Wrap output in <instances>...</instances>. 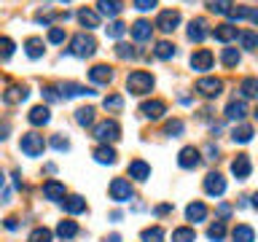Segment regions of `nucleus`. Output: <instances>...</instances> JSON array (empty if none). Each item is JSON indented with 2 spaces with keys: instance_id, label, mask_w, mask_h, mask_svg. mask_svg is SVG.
Returning <instances> with one entry per match:
<instances>
[{
  "instance_id": "f257e3e1",
  "label": "nucleus",
  "mask_w": 258,
  "mask_h": 242,
  "mask_svg": "<svg viewBox=\"0 0 258 242\" xmlns=\"http://www.w3.org/2000/svg\"><path fill=\"white\" fill-rule=\"evenodd\" d=\"M153 84H156V81H153V76H151V73H145V70H132L126 76V92L135 94V97L151 94Z\"/></svg>"
},
{
  "instance_id": "f03ea898",
  "label": "nucleus",
  "mask_w": 258,
  "mask_h": 242,
  "mask_svg": "<svg viewBox=\"0 0 258 242\" xmlns=\"http://www.w3.org/2000/svg\"><path fill=\"white\" fill-rule=\"evenodd\" d=\"M68 51L73 56H78V59H86V56H94L97 51V40L92 35H86V32H78V35L70 38V48Z\"/></svg>"
},
{
  "instance_id": "7ed1b4c3",
  "label": "nucleus",
  "mask_w": 258,
  "mask_h": 242,
  "mask_svg": "<svg viewBox=\"0 0 258 242\" xmlns=\"http://www.w3.org/2000/svg\"><path fill=\"white\" fill-rule=\"evenodd\" d=\"M19 151L24 153V156H30V159L43 156V151H46L43 135H38V132H24L22 140H19Z\"/></svg>"
},
{
  "instance_id": "20e7f679",
  "label": "nucleus",
  "mask_w": 258,
  "mask_h": 242,
  "mask_svg": "<svg viewBox=\"0 0 258 242\" xmlns=\"http://www.w3.org/2000/svg\"><path fill=\"white\" fill-rule=\"evenodd\" d=\"M94 137H97V140H100L102 145L116 143L118 137H121L118 121H116V118H105V121H100V124H94Z\"/></svg>"
},
{
  "instance_id": "39448f33",
  "label": "nucleus",
  "mask_w": 258,
  "mask_h": 242,
  "mask_svg": "<svg viewBox=\"0 0 258 242\" xmlns=\"http://www.w3.org/2000/svg\"><path fill=\"white\" fill-rule=\"evenodd\" d=\"M194 92H197L199 97L213 100V97H218V94L223 92V81L215 78V76H205V78H199L197 84H194Z\"/></svg>"
},
{
  "instance_id": "423d86ee",
  "label": "nucleus",
  "mask_w": 258,
  "mask_h": 242,
  "mask_svg": "<svg viewBox=\"0 0 258 242\" xmlns=\"http://www.w3.org/2000/svg\"><path fill=\"white\" fill-rule=\"evenodd\" d=\"M108 191H110V199H113V202H129V199L135 197L132 183H129L126 177H113Z\"/></svg>"
},
{
  "instance_id": "0eeeda50",
  "label": "nucleus",
  "mask_w": 258,
  "mask_h": 242,
  "mask_svg": "<svg viewBox=\"0 0 258 242\" xmlns=\"http://www.w3.org/2000/svg\"><path fill=\"white\" fill-rule=\"evenodd\" d=\"M177 24H180V11H177V8H167V11H161L156 16V24H153V27H159L161 32H175Z\"/></svg>"
},
{
  "instance_id": "6e6552de",
  "label": "nucleus",
  "mask_w": 258,
  "mask_h": 242,
  "mask_svg": "<svg viewBox=\"0 0 258 242\" xmlns=\"http://www.w3.org/2000/svg\"><path fill=\"white\" fill-rule=\"evenodd\" d=\"M59 94H62V100H70V97H89V94H97V92L92 86L76 84V81H64V84H59Z\"/></svg>"
},
{
  "instance_id": "1a4fd4ad",
  "label": "nucleus",
  "mask_w": 258,
  "mask_h": 242,
  "mask_svg": "<svg viewBox=\"0 0 258 242\" xmlns=\"http://www.w3.org/2000/svg\"><path fill=\"white\" fill-rule=\"evenodd\" d=\"M199 161H202L199 148H194V145H185V148L177 153V164H180L183 169H197Z\"/></svg>"
},
{
  "instance_id": "9d476101",
  "label": "nucleus",
  "mask_w": 258,
  "mask_h": 242,
  "mask_svg": "<svg viewBox=\"0 0 258 242\" xmlns=\"http://www.w3.org/2000/svg\"><path fill=\"white\" fill-rule=\"evenodd\" d=\"M205 191L210 194V197H223L226 194V177L221 172H210L205 177Z\"/></svg>"
},
{
  "instance_id": "9b49d317",
  "label": "nucleus",
  "mask_w": 258,
  "mask_h": 242,
  "mask_svg": "<svg viewBox=\"0 0 258 242\" xmlns=\"http://www.w3.org/2000/svg\"><path fill=\"white\" fill-rule=\"evenodd\" d=\"M231 172H234V177H237V180H247L250 172H253V164H250V156H247V153H239V156L231 161Z\"/></svg>"
},
{
  "instance_id": "f8f14e48",
  "label": "nucleus",
  "mask_w": 258,
  "mask_h": 242,
  "mask_svg": "<svg viewBox=\"0 0 258 242\" xmlns=\"http://www.w3.org/2000/svg\"><path fill=\"white\" fill-rule=\"evenodd\" d=\"M213 62H215V56H213V51H207V48H199V51H194L191 59H188L191 70H210V68H213Z\"/></svg>"
},
{
  "instance_id": "ddd939ff",
  "label": "nucleus",
  "mask_w": 258,
  "mask_h": 242,
  "mask_svg": "<svg viewBox=\"0 0 258 242\" xmlns=\"http://www.w3.org/2000/svg\"><path fill=\"white\" fill-rule=\"evenodd\" d=\"M207 35H210V30H207V19H205V16L191 19V24H188V40H194V43H202Z\"/></svg>"
},
{
  "instance_id": "4468645a",
  "label": "nucleus",
  "mask_w": 258,
  "mask_h": 242,
  "mask_svg": "<svg viewBox=\"0 0 258 242\" xmlns=\"http://www.w3.org/2000/svg\"><path fill=\"white\" fill-rule=\"evenodd\" d=\"M140 113H143L145 118H151V121H159L167 113V105L161 102V100H148V102L140 105Z\"/></svg>"
},
{
  "instance_id": "2eb2a0df",
  "label": "nucleus",
  "mask_w": 258,
  "mask_h": 242,
  "mask_svg": "<svg viewBox=\"0 0 258 242\" xmlns=\"http://www.w3.org/2000/svg\"><path fill=\"white\" fill-rule=\"evenodd\" d=\"M121 11H124V0H97V14L100 16L113 19V16H118Z\"/></svg>"
},
{
  "instance_id": "dca6fc26",
  "label": "nucleus",
  "mask_w": 258,
  "mask_h": 242,
  "mask_svg": "<svg viewBox=\"0 0 258 242\" xmlns=\"http://www.w3.org/2000/svg\"><path fill=\"white\" fill-rule=\"evenodd\" d=\"M210 35H213L218 43H231V40H237V27L234 24H218L215 30H210Z\"/></svg>"
},
{
  "instance_id": "f3484780",
  "label": "nucleus",
  "mask_w": 258,
  "mask_h": 242,
  "mask_svg": "<svg viewBox=\"0 0 258 242\" xmlns=\"http://www.w3.org/2000/svg\"><path fill=\"white\" fill-rule=\"evenodd\" d=\"M247 116V102L245 100H231L229 105H226V118L229 121H237V124H242V118Z\"/></svg>"
},
{
  "instance_id": "a211bd4d",
  "label": "nucleus",
  "mask_w": 258,
  "mask_h": 242,
  "mask_svg": "<svg viewBox=\"0 0 258 242\" xmlns=\"http://www.w3.org/2000/svg\"><path fill=\"white\" fill-rule=\"evenodd\" d=\"M76 19L81 22V27H86V30H94V27H100V14L94 11V8H78V14H76Z\"/></svg>"
},
{
  "instance_id": "6ab92c4d",
  "label": "nucleus",
  "mask_w": 258,
  "mask_h": 242,
  "mask_svg": "<svg viewBox=\"0 0 258 242\" xmlns=\"http://www.w3.org/2000/svg\"><path fill=\"white\" fill-rule=\"evenodd\" d=\"M129 32H132V38L137 40V43H145V40H151L153 35V27H151V22H145V19H137L132 27H129Z\"/></svg>"
},
{
  "instance_id": "aec40b11",
  "label": "nucleus",
  "mask_w": 258,
  "mask_h": 242,
  "mask_svg": "<svg viewBox=\"0 0 258 242\" xmlns=\"http://www.w3.org/2000/svg\"><path fill=\"white\" fill-rule=\"evenodd\" d=\"M30 124L32 127H46L48 121H51V110H48V105H35L30 113H27Z\"/></svg>"
},
{
  "instance_id": "412c9836",
  "label": "nucleus",
  "mask_w": 258,
  "mask_h": 242,
  "mask_svg": "<svg viewBox=\"0 0 258 242\" xmlns=\"http://www.w3.org/2000/svg\"><path fill=\"white\" fill-rule=\"evenodd\" d=\"M43 197L51 199V202H62L64 197H68L64 183H59V180H46V183H43Z\"/></svg>"
},
{
  "instance_id": "4be33fe9",
  "label": "nucleus",
  "mask_w": 258,
  "mask_h": 242,
  "mask_svg": "<svg viewBox=\"0 0 258 242\" xmlns=\"http://www.w3.org/2000/svg\"><path fill=\"white\" fill-rule=\"evenodd\" d=\"M27 86H19V84H16V86H8L6 89V92H3V102L6 105H19V102H24V100H27Z\"/></svg>"
},
{
  "instance_id": "5701e85b",
  "label": "nucleus",
  "mask_w": 258,
  "mask_h": 242,
  "mask_svg": "<svg viewBox=\"0 0 258 242\" xmlns=\"http://www.w3.org/2000/svg\"><path fill=\"white\" fill-rule=\"evenodd\" d=\"M126 172H129V177H132V180H148V177H151V167L148 164H145V161L143 159H135V161H129V169H126Z\"/></svg>"
},
{
  "instance_id": "b1692460",
  "label": "nucleus",
  "mask_w": 258,
  "mask_h": 242,
  "mask_svg": "<svg viewBox=\"0 0 258 242\" xmlns=\"http://www.w3.org/2000/svg\"><path fill=\"white\" fill-rule=\"evenodd\" d=\"M89 78H92V84H110L113 81V68L110 65H94V68L89 70Z\"/></svg>"
},
{
  "instance_id": "393cba45",
  "label": "nucleus",
  "mask_w": 258,
  "mask_h": 242,
  "mask_svg": "<svg viewBox=\"0 0 258 242\" xmlns=\"http://www.w3.org/2000/svg\"><path fill=\"white\" fill-rule=\"evenodd\" d=\"M62 205H64V213H68V215H81V213H86V199L78 197V194H73V197H64Z\"/></svg>"
},
{
  "instance_id": "a878e982",
  "label": "nucleus",
  "mask_w": 258,
  "mask_h": 242,
  "mask_svg": "<svg viewBox=\"0 0 258 242\" xmlns=\"http://www.w3.org/2000/svg\"><path fill=\"white\" fill-rule=\"evenodd\" d=\"M118 153L113 145H97L94 148V161H100V164H116Z\"/></svg>"
},
{
  "instance_id": "bb28decb",
  "label": "nucleus",
  "mask_w": 258,
  "mask_h": 242,
  "mask_svg": "<svg viewBox=\"0 0 258 242\" xmlns=\"http://www.w3.org/2000/svg\"><path fill=\"white\" fill-rule=\"evenodd\" d=\"M185 218L194 221V223L207 221V205H205V202H191V205L185 207Z\"/></svg>"
},
{
  "instance_id": "cd10ccee",
  "label": "nucleus",
  "mask_w": 258,
  "mask_h": 242,
  "mask_svg": "<svg viewBox=\"0 0 258 242\" xmlns=\"http://www.w3.org/2000/svg\"><path fill=\"white\" fill-rule=\"evenodd\" d=\"M43 51H46V48H43V38H35V35H32V38L24 40V54H27L30 59H40V56H43Z\"/></svg>"
},
{
  "instance_id": "c85d7f7f",
  "label": "nucleus",
  "mask_w": 258,
  "mask_h": 242,
  "mask_svg": "<svg viewBox=\"0 0 258 242\" xmlns=\"http://www.w3.org/2000/svg\"><path fill=\"white\" fill-rule=\"evenodd\" d=\"M239 94L247 97V100H258V78L255 76H247L239 81Z\"/></svg>"
},
{
  "instance_id": "c756f323",
  "label": "nucleus",
  "mask_w": 258,
  "mask_h": 242,
  "mask_svg": "<svg viewBox=\"0 0 258 242\" xmlns=\"http://www.w3.org/2000/svg\"><path fill=\"white\" fill-rule=\"evenodd\" d=\"M237 40H239V46L245 48V51H255L258 48V32H253V30H242L237 35Z\"/></svg>"
},
{
  "instance_id": "7c9ffc66",
  "label": "nucleus",
  "mask_w": 258,
  "mask_h": 242,
  "mask_svg": "<svg viewBox=\"0 0 258 242\" xmlns=\"http://www.w3.org/2000/svg\"><path fill=\"white\" fill-rule=\"evenodd\" d=\"M231 140L234 143H250L253 140V127L250 124H237L231 129Z\"/></svg>"
},
{
  "instance_id": "2f4dec72",
  "label": "nucleus",
  "mask_w": 258,
  "mask_h": 242,
  "mask_svg": "<svg viewBox=\"0 0 258 242\" xmlns=\"http://www.w3.org/2000/svg\"><path fill=\"white\" fill-rule=\"evenodd\" d=\"M231 239H234V242H255V231L250 229V226L239 223V226H234V231H231Z\"/></svg>"
},
{
  "instance_id": "473e14b6",
  "label": "nucleus",
  "mask_w": 258,
  "mask_h": 242,
  "mask_svg": "<svg viewBox=\"0 0 258 242\" xmlns=\"http://www.w3.org/2000/svg\"><path fill=\"white\" fill-rule=\"evenodd\" d=\"M76 124L78 127H92L94 124V108H76Z\"/></svg>"
},
{
  "instance_id": "72a5a7b5",
  "label": "nucleus",
  "mask_w": 258,
  "mask_h": 242,
  "mask_svg": "<svg viewBox=\"0 0 258 242\" xmlns=\"http://www.w3.org/2000/svg\"><path fill=\"white\" fill-rule=\"evenodd\" d=\"M153 54H156V59H172V56H175V46L172 43H169V40H159V43H156V48H153Z\"/></svg>"
},
{
  "instance_id": "f704fd0d",
  "label": "nucleus",
  "mask_w": 258,
  "mask_h": 242,
  "mask_svg": "<svg viewBox=\"0 0 258 242\" xmlns=\"http://www.w3.org/2000/svg\"><path fill=\"white\" fill-rule=\"evenodd\" d=\"M102 108L108 113H121V108H124V97L121 94H108L102 100Z\"/></svg>"
},
{
  "instance_id": "c9c22d12",
  "label": "nucleus",
  "mask_w": 258,
  "mask_h": 242,
  "mask_svg": "<svg viewBox=\"0 0 258 242\" xmlns=\"http://www.w3.org/2000/svg\"><path fill=\"white\" fill-rule=\"evenodd\" d=\"M56 234H59L62 239H73L78 234V223L76 221H59V226H56Z\"/></svg>"
},
{
  "instance_id": "e433bc0d",
  "label": "nucleus",
  "mask_w": 258,
  "mask_h": 242,
  "mask_svg": "<svg viewBox=\"0 0 258 242\" xmlns=\"http://www.w3.org/2000/svg\"><path fill=\"white\" fill-rule=\"evenodd\" d=\"M51 239H54V234H51V229H46V226H35L27 237V242H51Z\"/></svg>"
},
{
  "instance_id": "4c0bfd02",
  "label": "nucleus",
  "mask_w": 258,
  "mask_h": 242,
  "mask_svg": "<svg viewBox=\"0 0 258 242\" xmlns=\"http://www.w3.org/2000/svg\"><path fill=\"white\" fill-rule=\"evenodd\" d=\"M207 237L213 239V242H223V237H226V221L210 223V226H207Z\"/></svg>"
},
{
  "instance_id": "58836bf2",
  "label": "nucleus",
  "mask_w": 258,
  "mask_h": 242,
  "mask_svg": "<svg viewBox=\"0 0 258 242\" xmlns=\"http://www.w3.org/2000/svg\"><path fill=\"white\" fill-rule=\"evenodd\" d=\"M172 242H197V231L191 226H180L172 231Z\"/></svg>"
},
{
  "instance_id": "ea45409f",
  "label": "nucleus",
  "mask_w": 258,
  "mask_h": 242,
  "mask_svg": "<svg viewBox=\"0 0 258 242\" xmlns=\"http://www.w3.org/2000/svg\"><path fill=\"white\" fill-rule=\"evenodd\" d=\"M143 242H164V229L161 226H151V229H145L140 234Z\"/></svg>"
},
{
  "instance_id": "a19ab883",
  "label": "nucleus",
  "mask_w": 258,
  "mask_h": 242,
  "mask_svg": "<svg viewBox=\"0 0 258 242\" xmlns=\"http://www.w3.org/2000/svg\"><path fill=\"white\" fill-rule=\"evenodd\" d=\"M137 48L132 43H116V56L118 59H137Z\"/></svg>"
},
{
  "instance_id": "79ce46f5",
  "label": "nucleus",
  "mask_w": 258,
  "mask_h": 242,
  "mask_svg": "<svg viewBox=\"0 0 258 242\" xmlns=\"http://www.w3.org/2000/svg\"><path fill=\"white\" fill-rule=\"evenodd\" d=\"M239 59H242V56H239L237 48H223V51H221V62L226 65V68H237Z\"/></svg>"
},
{
  "instance_id": "37998d69",
  "label": "nucleus",
  "mask_w": 258,
  "mask_h": 242,
  "mask_svg": "<svg viewBox=\"0 0 258 242\" xmlns=\"http://www.w3.org/2000/svg\"><path fill=\"white\" fill-rule=\"evenodd\" d=\"M231 6H234V0H207V8L213 14H229Z\"/></svg>"
},
{
  "instance_id": "c03bdc74",
  "label": "nucleus",
  "mask_w": 258,
  "mask_h": 242,
  "mask_svg": "<svg viewBox=\"0 0 258 242\" xmlns=\"http://www.w3.org/2000/svg\"><path fill=\"white\" fill-rule=\"evenodd\" d=\"M11 54H14V40L6 38V35H0V62L11 59Z\"/></svg>"
},
{
  "instance_id": "a18cd8bd",
  "label": "nucleus",
  "mask_w": 258,
  "mask_h": 242,
  "mask_svg": "<svg viewBox=\"0 0 258 242\" xmlns=\"http://www.w3.org/2000/svg\"><path fill=\"white\" fill-rule=\"evenodd\" d=\"M229 19H231V22L250 19V8H247V6H231V8H229Z\"/></svg>"
},
{
  "instance_id": "49530a36",
  "label": "nucleus",
  "mask_w": 258,
  "mask_h": 242,
  "mask_svg": "<svg viewBox=\"0 0 258 242\" xmlns=\"http://www.w3.org/2000/svg\"><path fill=\"white\" fill-rule=\"evenodd\" d=\"M183 129H185L183 121H180V118H172V121H167L164 132H167L169 137H180V135H183Z\"/></svg>"
},
{
  "instance_id": "de8ad7c7",
  "label": "nucleus",
  "mask_w": 258,
  "mask_h": 242,
  "mask_svg": "<svg viewBox=\"0 0 258 242\" xmlns=\"http://www.w3.org/2000/svg\"><path fill=\"white\" fill-rule=\"evenodd\" d=\"M40 94H43V100H46V102H59V100H62V94H59V86H51V84L40 89Z\"/></svg>"
},
{
  "instance_id": "09e8293b",
  "label": "nucleus",
  "mask_w": 258,
  "mask_h": 242,
  "mask_svg": "<svg viewBox=\"0 0 258 242\" xmlns=\"http://www.w3.org/2000/svg\"><path fill=\"white\" fill-rule=\"evenodd\" d=\"M64 38H68L64 27H51V30H48V43L59 46V43H64Z\"/></svg>"
},
{
  "instance_id": "8fccbe9b",
  "label": "nucleus",
  "mask_w": 258,
  "mask_h": 242,
  "mask_svg": "<svg viewBox=\"0 0 258 242\" xmlns=\"http://www.w3.org/2000/svg\"><path fill=\"white\" fill-rule=\"evenodd\" d=\"M105 32H108V38H121L126 32V24L124 22H113V24H108L105 27Z\"/></svg>"
},
{
  "instance_id": "3c124183",
  "label": "nucleus",
  "mask_w": 258,
  "mask_h": 242,
  "mask_svg": "<svg viewBox=\"0 0 258 242\" xmlns=\"http://www.w3.org/2000/svg\"><path fill=\"white\" fill-rule=\"evenodd\" d=\"M51 148H56V151H70V140H68V137H62V135H54V137H51Z\"/></svg>"
},
{
  "instance_id": "603ef678",
  "label": "nucleus",
  "mask_w": 258,
  "mask_h": 242,
  "mask_svg": "<svg viewBox=\"0 0 258 242\" xmlns=\"http://www.w3.org/2000/svg\"><path fill=\"white\" fill-rule=\"evenodd\" d=\"M156 3H159V0H132V6L137 8V11H153Z\"/></svg>"
},
{
  "instance_id": "864d4df0",
  "label": "nucleus",
  "mask_w": 258,
  "mask_h": 242,
  "mask_svg": "<svg viewBox=\"0 0 258 242\" xmlns=\"http://www.w3.org/2000/svg\"><path fill=\"white\" fill-rule=\"evenodd\" d=\"M231 205H226V202H221V205H218V210H215V213H218V221H229V215H231Z\"/></svg>"
},
{
  "instance_id": "5fc2aeb1",
  "label": "nucleus",
  "mask_w": 258,
  "mask_h": 242,
  "mask_svg": "<svg viewBox=\"0 0 258 242\" xmlns=\"http://www.w3.org/2000/svg\"><path fill=\"white\" fill-rule=\"evenodd\" d=\"M205 153H207L205 159H210V161H218V159H221V151H218V145H213V143L205 148Z\"/></svg>"
},
{
  "instance_id": "6e6d98bb",
  "label": "nucleus",
  "mask_w": 258,
  "mask_h": 242,
  "mask_svg": "<svg viewBox=\"0 0 258 242\" xmlns=\"http://www.w3.org/2000/svg\"><path fill=\"white\" fill-rule=\"evenodd\" d=\"M8 135H11V124L6 118H0V140H6Z\"/></svg>"
},
{
  "instance_id": "4d7b16f0",
  "label": "nucleus",
  "mask_w": 258,
  "mask_h": 242,
  "mask_svg": "<svg viewBox=\"0 0 258 242\" xmlns=\"http://www.w3.org/2000/svg\"><path fill=\"white\" fill-rule=\"evenodd\" d=\"M6 229L8 231H16V229H19V218H14V215L6 218Z\"/></svg>"
},
{
  "instance_id": "13d9d810",
  "label": "nucleus",
  "mask_w": 258,
  "mask_h": 242,
  "mask_svg": "<svg viewBox=\"0 0 258 242\" xmlns=\"http://www.w3.org/2000/svg\"><path fill=\"white\" fill-rule=\"evenodd\" d=\"M153 213H156V215H169V213H172V205H159Z\"/></svg>"
},
{
  "instance_id": "bf43d9fd",
  "label": "nucleus",
  "mask_w": 258,
  "mask_h": 242,
  "mask_svg": "<svg viewBox=\"0 0 258 242\" xmlns=\"http://www.w3.org/2000/svg\"><path fill=\"white\" fill-rule=\"evenodd\" d=\"M14 186H16V189H24V183H22V175H19V169H14Z\"/></svg>"
},
{
  "instance_id": "052dcab7",
  "label": "nucleus",
  "mask_w": 258,
  "mask_h": 242,
  "mask_svg": "<svg viewBox=\"0 0 258 242\" xmlns=\"http://www.w3.org/2000/svg\"><path fill=\"white\" fill-rule=\"evenodd\" d=\"M250 22L258 24V6H255V8H250Z\"/></svg>"
},
{
  "instance_id": "680f3d73",
  "label": "nucleus",
  "mask_w": 258,
  "mask_h": 242,
  "mask_svg": "<svg viewBox=\"0 0 258 242\" xmlns=\"http://www.w3.org/2000/svg\"><path fill=\"white\" fill-rule=\"evenodd\" d=\"M105 242H121V237H118V234H110V237L105 239Z\"/></svg>"
},
{
  "instance_id": "e2e57ef3",
  "label": "nucleus",
  "mask_w": 258,
  "mask_h": 242,
  "mask_svg": "<svg viewBox=\"0 0 258 242\" xmlns=\"http://www.w3.org/2000/svg\"><path fill=\"white\" fill-rule=\"evenodd\" d=\"M3 186H6V172L0 169V189H3Z\"/></svg>"
},
{
  "instance_id": "0e129e2a",
  "label": "nucleus",
  "mask_w": 258,
  "mask_h": 242,
  "mask_svg": "<svg viewBox=\"0 0 258 242\" xmlns=\"http://www.w3.org/2000/svg\"><path fill=\"white\" fill-rule=\"evenodd\" d=\"M253 207H255V210H258V191H255V194H253Z\"/></svg>"
},
{
  "instance_id": "69168bd1",
  "label": "nucleus",
  "mask_w": 258,
  "mask_h": 242,
  "mask_svg": "<svg viewBox=\"0 0 258 242\" xmlns=\"http://www.w3.org/2000/svg\"><path fill=\"white\" fill-rule=\"evenodd\" d=\"M253 116H255V118H258V105H255V113H253Z\"/></svg>"
},
{
  "instance_id": "338daca9",
  "label": "nucleus",
  "mask_w": 258,
  "mask_h": 242,
  "mask_svg": "<svg viewBox=\"0 0 258 242\" xmlns=\"http://www.w3.org/2000/svg\"><path fill=\"white\" fill-rule=\"evenodd\" d=\"M62 3H64V0H62Z\"/></svg>"
}]
</instances>
